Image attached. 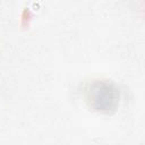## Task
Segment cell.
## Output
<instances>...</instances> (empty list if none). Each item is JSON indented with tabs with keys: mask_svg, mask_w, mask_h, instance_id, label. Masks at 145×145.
I'll list each match as a JSON object with an SVG mask.
<instances>
[{
	"mask_svg": "<svg viewBox=\"0 0 145 145\" xmlns=\"http://www.w3.org/2000/svg\"><path fill=\"white\" fill-rule=\"evenodd\" d=\"M119 89L109 80H94L86 88V97L91 106L101 112L113 111L119 103Z\"/></svg>",
	"mask_w": 145,
	"mask_h": 145,
	"instance_id": "1",
	"label": "cell"
}]
</instances>
